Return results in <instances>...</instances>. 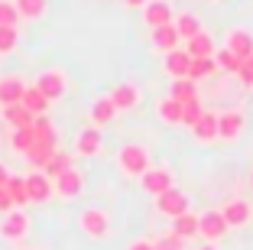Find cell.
<instances>
[{"label": "cell", "instance_id": "obj_31", "mask_svg": "<svg viewBox=\"0 0 253 250\" xmlns=\"http://www.w3.org/2000/svg\"><path fill=\"white\" fill-rule=\"evenodd\" d=\"M20 46V26H0V59L13 55Z\"/></svg>", "mask_w": 253, "mask_h": 250}, {"label": "cell", "instance_id": "obj_34", "mask_svg": "<svg viewBox=\"0 0 253 250\" xmlns=\"http://www.w3.org/2000/svg\"><path fill=\"white\" fill-rule=\"evenodd\" d=\"M214 62H217V72H227V75H237L240 72V59H237V55H231L224 46L214 52Z\"/></svg>", "mask_w": 253, "mask_h": 250}, {"label": "cell", "instance_id": "obj_44", "mask_svg": "<svg viewBox=\"0 0 253 250\" xmlns=\"http://www.w3.org/2000/svg\"><path fill=\"white\" fill-rule=\"evenodd\" d=\"M250 189H253V166H250Z\"/></svg>", "mask_w": 253, "mask_h": 250}, {"label": "cell", "instance_id": "obj_17", "mask_svg": "<svg viewBox=\"0 0 253 250\" xmlns=\"http://www.w3.org/2000/svg\"><path fill=\"white\" fill-rule=\"evenodd\" d=\"M26 179V192H30V201L33 205H42V201H49V199H55V189H52V179L45 176V172H39V169H33L30 176H23Z\"/></svg>", "mask_w": 253, "mask_h": 250}, {"label": "cell", "instance_id": "obj_30", "mask_svg": "<svg viewBox=\"0 0 253 250\" xmlns=\"http://www.w3.org/2000/svg\"><path fill=\"white\" fill-rule=\"evenodd\" d=\"M175 30H179V36L188 43V39L198 36V33L205 30V26H201V20H198L195 13H179V16H175Z\"/></svg>", "mask_w": 253, "mask_h": 250}, {"label": "cell", "instance_id": "obj_33", "mask_svg": "<svg viewBox=\"0 0 253 250\" xmlns=\"http://www.w3.org/2000/svg\"><path fill=\"white\" fill-rule=\"evenodd\" d=\"M68 169H72V156H68V153H62V150H59V153H55L52 159L45 162V169H42V172H45L49 179H59L62 172H68Z\"/></svg>", "mask_w": 253, "mask_h": 250}, {"label": "cell", "instance_id": "obj_16", "mask_svg": "<svg viewBox=\"0 0 253 250\" xmlns=\"http://www.w3.org/2000/svg\"><path fill=\"white\" fill-rule=\"evenodd\" d=\"M30 88V81L16 72L0 75V107H10V104H20L23 101V91Z\"/></svg>", "mask_w": 253, "mask_h": 250}, {"label": "cell", "instance_id": "obj_37", "mask_svg": "<svg viewBox=\"0 0 253 250\" xmlns=\"http://www.w3.org/2000/svg\"><path fill=\"white\" fill-rule=\"evenodd\" d=\"M205 114V107H201V101H192V104H185V114H182V124L185 127H195L198 124V117Z\"/></svg>", "mask_w": 253, "mask_h": 250}, {"label": "cell", "instance_id": "obj_25", "mask_svg": "<svg viewBox=\"0 0 253 250\" xmlns=\"http://www.w3.org/2000/svg\"><path fill=\"white\" fill-rule=\"evenodd\" d=\"M7 195H10V201H13V208H20V211H26V208L33 205L30 192H26V179L23 176H10L7 179Z\"/></svg>", "mask_w": 253, "mask_h": 250}, {"label": "cell", "instance_id": "obj_20", "mask_svg": "<svg viewBox=\"0 0 253 250\" xmlns=\"http://www.w3.org/2000/svg\"><path fill=\"white\" fill-rule=\"evenodd\" d=\"M182 114H185V104L172 101L169 95H166V98H159V101H156V117L163 120L166 127H182Z\"/></svg>", "mask_w": 253, "mask_h": 250}, {"label": "cell", "instance_id": "obj_45", "mask_svg": "<svg viewBox=\"0 0 253 250\" xmlns=\"http://www.w3.org/2000/svg\"><path fill=\"white\" fill-rule=\"evenodd\" d=\"M205 3H224V0H205Z\"/></svg>", "mask_w": 253, "mask_h": 250}, {"label": "cell", "instance_id": "obj_8", "mask_svg": "<svg viewBox=\"0 0 253 250\" xmlns=\"http://www.w3.org/2000/svg\"><path fill=\"white\" fill-rule=\"evenodd\" d=\"M156 211L163 214V218H169V221H175L179 214L192 211V201H188V192H182L179 185H175V189H169V192H163V195L156 199Z\"/></svg>", "mask_w": 253, "mask_h": 250}, {"label": "cell", "instance_id": "obj_7", "mask_svg": "<svg viewBox=\"0 0 253 250\" xmlns=\"http://www.w3.org/2000/svg\"><path fill=\"white\" fill-rule=\"evenodd\" d=\"M140 189L146 192L149 199H159L163 192L175 189V176H172L169 166H153V169H146L140 176Z\"/></svg>", "mask_w": 253, "mask_h": 250}, {"label": "cell", "instance_id": "obj_38", "mask_svg": "<svg viewBox=\"0 0 253 250\" xmlns=\"http://www.w3.org/2000/svg\"><path fill=\"white\" fill-rule=\"evenodd\" d=\"M237 78H240V85H244V88H253V55H250V59H244V62H240V72H237Z\"/></svg>", "mask_w": 253, "mask_h": 250}, {"label": "cell", "instance_id": "obj_27", "mask_svg": "<svg viewBox=\"0 0 253 250\" xmlns=\"http://www.w3.org/2000/svg\"><path fill=\"white\" fill-rule=\"evenodd\" d=\"M0 114H3V120L10 124V130H23V127H33V120H36L30 110L23 107V104H10V107H3Z\"/></svg>", "mask_w": 253, "mask_h": 250}, {"label": "cell", "instance_id": "obj_23", "mask_svg": "<svg viewBox=\"0 0 253 250\" xmlns=\"http://www.w3.org/2000/svg\"><path fill=\"white\" fill-rule=\"evenodd\" d=\"M13 7L23 23H39L49 13V0H13Z\"/></svg>", "mask_w": 253, "mask_h": 250}, {"label": "cell", "instance_id": "obj_15", "mask_svg": "<svg viewBox=\"0 0 253 250\" xmlns=\"http://www.w3.org/2000/svg\"><path fill=\"white\" fill-rule=\"evenodd\" d=\"M140 13H143V23H146L149 30H159V26H169V23H175V10H172L169 0H149Z\"/></svg>", "mask_w": 253, "mask_h": 250}, {"label": "cell", "instance_id": "obj_28", "mask_svg": "<svg viewBox=\"0 0 253 250\" xmlns=\"http://www.w3.org/2000/svg\"><path fill=\"white\" fill-rule=\"evenodd\" d=\"M172 234H179L182 241H192V237H198V214L195 211H185V214H179V218L172 221Z\"/></svg>", "mask_w": 253, "mask_h": 250}, {"label": "cell", "instance_id": "obj_13", "mask_svg": "<svg viewBox=\"0 0 253 250\" xmlns=\"http://www.w3.org/2000/svg\"><path fill=\"white\" fill-rule=\"evenodd\" d=\"M111 101L117 104L120 114H126V110H136L143 104V91H140L136 81H117L114 91H111Z\"/></svg>", "mask_w": 253, "mask_h": 250}, {"label": "cell", "instance_id": "obj_10", "mask_svg": "<svg viewBox=\"0 0 253 250\" xmlns=\"http://www.w3.org/2000/svg\"><path fill=\"white\" fill-rule=\"evenodd\" d=\"M52 189H55V199L75 201V199H82V192H84V176L72 166V169L62 172L59 179H52Z\"/></svg>", "mask_w": 253, "mask_h": 250}, {"label": "cell", "instance_id": "obj_36", "mask_svg": "<svg viewBox=\"0 0 253 250\" xmlns=\"http://www.w3.org/2000/svg\"><path fill=\"white\" fill-rule=\"evenodd\" d=\"M0 26H20V13H16L13 0H0Z\"/></svg>", "mask_w": 253, "mask_h": 250}, {"label": "cell", "instance_id": "obj_6", "mask_svg": "<svg viewBox=\"0 0 253 250\" xmlns=\"http://www.w3.org/2000/svg\"><path fill=\"white\" fill-rule=\"evenodd\" d=\"M221 218H224V224H227V231H240V228H247L253 221V205H250V199H227L221 208Z\"/></svg>", "mask_w": 253, "mask_h": 250}, {"label": "cell", "instance_id": "obj_1", "mask_svg": "<svg viewBox=\"0 0 253 250\" xmlns=\"http://www.w3.org/2000/svg\"><path fill=\"white\" fill-rule=\"evenodd\" d=\"M117 172L126 179H140L146 169H153V153H149L146 143H120L117 147Z\"/></svg>", "mask_w": 253, "mask_h": 250}, {"label": "cell", "instance_id": "obj_21", "mask_svg": "<svg viewBox=\"0 0 253 250\" xmlns=\"http://www.w3.org/2000/svg\"><path fill=\"white\" fill-rule=\"evenodd\" d=\"M182 36L179 30H175V23H169V26H159V30H153V49L156 52H172V49H182Z\"/></svg>", "mask_w": 253, "mask_h": 250}, {"label": "cell", "instance_id": "obj_19", "mask_svg": "<svg viewBox=\"0 0 253 250\" xmlns=\"http://www.w3.org/2000/svg\"><path fill=\"white\" fill-rule=\"evenodd\" d=\"M185 52L192 55V59H214V52H217V43H214V33L208 30H201L198 36H192L185 43Z\"/></svg>", "mask_w": 253, "mask_h": 250}, {"label": "cell", "instance_id": "obj_24", "mask_svg": "<svg viewBox=\"0 0 253 250\" xmlns=\"http://www.w3.org/2000/svg\"><path fill=\"white\" fill-rule=\"evenodd\" d=\"M166 95L172 98V101H179V104H192V101H201L198 98V85H195L192 78H175L169 85V91Z\"/></svg>", "mask_w": 253, "mask_h": 250}, {"label": "cell", "instance_id": "obj_41", "mask_svg": "<svg viewBox=\"0 0 253 250\" xmlns=\"http://www.w3.org/2000/svg\"><path fill=\"white\" fill-rule=\"evenodd\" d=\"M149 0H120V7H126V10H143Z\"/></svg>", "mask_w": 253, "mask_h": 250}, {"label": "cell", "instance_id": "obj_5", "mask_svg": "<svg viewBox=\"0 0 253 250\" xmlns=\"http://www.w3.org/2000/svg\"><path fill=\"white\" fill-rule=\"evenodd\" d=\"M244 130H247V114H244V107H227V110H221V114H217V140L234 143V140H240V137H244Z\"/></svg>", "mask_w": 253, "mask_h": 250}, {"label": "cell", "instance_id": "obj_14", "mask_svg": "<svg viewBox=\"0 0 253 250\" xmlns=\"http://www.w3.org/2000/svg\"><path fill=\"white\" fill-rule=\"evenodd\" d=\"M117 104L111 101V95H101V98H94L91 101V107H88V120H91V127H97V130H104V127H111L114 120H117Z\"/></svg>", "mask_w": 253, "mask_h": 250}, {"label": "cell", "instance_id": "obj_9", "mask_svg": "<svg viewBox=\"0 0 253 250\" xmlns=\"http://www.w3.org/2000/svg\"><path fill=\"white\" fill-rule=\"evenodd\" d=\"M198 237L208 241V244H217V241L227 237V224H224V218H221L217 208H208V211L198 214Z\"/></svg>", "mask_w": 253, "mask_h": 250}, {"label": "cell", "instance_id": "obj_12", "mask_svg": "<svg viewBox=\"0 0 253 250\" xmlns=\"http://www.w3.org/2000/svg\"><path fill=\"white\" fill-rule=\"evenodd\" d=\"M104 153V137L97 127H82L78 137H75V156H82V159H91V156H101Z\"/></svg>", "mask_w": 253, "mask_h": 250}, {"label": "cell", "instance_id": "obj_18", "mask_svg": "<svg viewBox=\"0 0 253 250\" xmlns=\"http://www.w3.org/2000/svg\"><path fill=\"white\" fill-rule=\"evenodd\" d=\"M163 72L169 75L172 81L175 78H188V72H192V55H188L185 49H172L163 55Z\"/></svg>", "mask_w": 253, "mask_h": 250}, {"label": "cell", "instance_id": "obj_47", "mask_svg": "<svg viewBox=\"0 0 253 250\" xmlns=\"http://www.w3.org/2000/svg\"><path fill=\"white\" fill-rule=\"evenodd\" d=\"M250 91H253V88H250Z\"/></svg>", "mask_w": 253, "mask_h": 250}, {"label": "cell", "instance_id": "obj_46", "mask_svg": "<svg viewBox=\"0 0 253 250\" xmlns=\"http://www.w3.org/2000/svg\"><path fill=\"white\" fill-rule=\"evenodd\" d=\"M20 250H33V247H20Z\"/></svg>", "mask_w": 253, "mask_h": 250}, {"label": "cell", "instance_id": "obj_39", "mask_svg": "<svg viewBox=\"0 0 253 250\" xmlns=\"http://www.w3.org/2000/svg\"><path fill=\"white\" fill-rule=\"evenodd\" d=\"M126 250H156V241L153 237H133L126 244Z\"/></svg>", "mask_w": 253, "mask_h": 250}, {"label": "cell", "instance_id": "obj_11", "mask_svg": "<svg viewBox=\"0 0 253 250\" xmlns=\"http://www.w3.org/2000/svg\"><path fill=\"white\" fill-rule=\"evenodd\" d=\"M224 49L231 52V55H237L240 62L250 59L253 55V33L247 26H231V30L224 33Z\"/></svg>", "mask_w": 253, "mask_h": 250}, {"label": "cell", "instance_id": "obj_32", "mask_svg": "<svg viewBox=\"0 0 253 250\" xmlns=\"http://www.w3.org/2000/svg\"><path fill=\"white\" fill-rule=\"evenodd\" d=\"M214 72H217V62L214 59H192V72H188V78L198 85V81H208Z\"/></svg>", "mask_w": 253, "mask_h": 250}, {"label": "cell", "instance_id": "obj_40", "mask_svg": "<svg viewBox=\"0 0 253 250\" xmlns=\"http://www.w3.org/2000/svg\"><path fill=\"white\" fill-rule=\"evenodd\" d=\"M7 211H13V201H10L7 189H3V192H0V214H7Z\"/></svg>", "mask_w": 253, "mask_h": 250}, {"label": "cell", "instance_id": "obj_42", "mask_svg": "<svg viewBox=\"0 0 253 250\" xmlns=\"http://www.w3.org/2000/svg\"><path fill=\"white\" fill-rule=\"evenodd\" d=\"M7 179H10V172H7V166H3V162H0V192L7 189Z\"/></svg>", "mask_w": 253, "mask_h": 250}, {"label": "cell", "instance_id": "obj_35", "mask_svg": "<svg viewBox=\"0 0 253 250\" xmlns=\"http://www.w3.org/2000/svg\"><path fill=\"white\" fill-rule=\"evenodd\" d=\"M156 241V250H188V241H182L179 234H172V231H166V234L153 237Z\"/></svg>", "mask_w": 253, "mask_h": 250}, {"label": "cell", "instance_id": "obj_22", "mask_svg": "<svg viewBox=\"0 0 253 250\" xmlns=\"http://www.w3.org/2000/svg\"><path fill=\"white\" fill-rule=\"evenodd\" d=\"M192 137L198 143H214L217 140V114L214 110H205L198 117V124L192 127Z\"/></svg>", "mask_w": 253, "mask_h": 250}, {"label": "cell", "instance_id": "obj_43", "mask_svg": "<svg viewBox=\"0 0 253 250\" xmlns=\"http://www.w3.org/2000/svg\"><path fill=\"white\" fill-rule=\"evenodd\" d=\"M195 250H221V244H208V241H205V244H198Z\"/></svg>", "mask_w": 253, "mask_h": 250}, {"label": "cell", "instance_id": "obj_3", "mask_svg": "<svg viewBox=\"0 0 253 250\" xmlns=\"http://www.w3.org/2000/svg\"><path fill=\"white\" fill-rule=\"evenodd\" d=\"M30 85L42 91V98L49 104L62 101V98L68 95V75H65V68H42V72H39Z\"/></svg>", "mask_w": 253, "mask_h": 250}, {"label": "cell", "instance_id": "obj_26", "mask_svg": "<svg viewBox=\"0 0 253 250\" xmlns=\"http://www.w3.org/2000/svg\"><path fill=\"white\" fill-rule=\"evenodd\" d=\"M7 143H10V150H13L16 156H30L33 143H36V133H33V127H23V130H10Z\"/></svg>", "mask_w": 253, "mask_h": 250}, {"label": "cell", "instance_id": "obj_29", "mask_svg": "<svg viewBox=\"0 0 253 250\" xmlns=\"http://www.w3.org/2000/svg\"><path fill=\"white\" fill-rule=\"evenodd\" d=\"M20 104H23L26 110H30L33 117H42V114H49V107H52V104H49V101L42 98V91L33 88V85H30L26 91H23V101H20Z\"/></svg>", "mask_w": 253, "mask_h": 250}, {"label": "cell", "instance_id": "obj_4", "mask_svg": "<svg viewBox=\"0 0 253 250\" xmlns=\"http://www.w3.org/2000/svg\"><path fill=\"white\" fill-rule=\"evenodd\" d=\"M30 231H33V218L26 211H20V208H13V211H7L0 218V241L23 244L30 237Z\"/></svg>", "mask_w": 253, "mask_h": 250}, {"label": "cell", "instance_id": "obj_2", "mask_svg": "<svg viewBox=\"0 0 253 250\" xmlns=\"http://www.w3.org/2000/svg\"><path fill=\"white\" fill-rule=\"evenodd\" d=\"M78 228H82V234L91 237V241H107V237L114 234V221L104 208L88 205V208L78 211Z\"/></svg>", "mask_w": 253, "mask_h": 250}]
</instances>
